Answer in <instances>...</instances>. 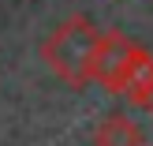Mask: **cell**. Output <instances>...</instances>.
Returning <instances> with one entry per match:
<instances>
[{"label":"cell","mask_w":153,"mask_h":146,"mask_svg":"<svg viewBox=\"0 0 153 146\" xmlns=\"http://www.w3.org/2000/svg\"><path fill=\"white\" fill-rule=\"evenodd\" d=\"M131 52H134V41L120 30H108V34H97V45H94V56H90V75L86 82H101L105 90L120 94L123 86V75H127V64H131Z\"/></svg>","instance_id":"obj_2"},{"label":"cell","mask_w":153,"mask_h":146,"mask_svg":"<svg viewBox=\"0 0 153 146\" xmlns=\"http://www.w3.org/2000/svg\"><path fill=\"white\" fill-rule=\"evenodd\" d=\"M138 105H142V109H146V112H149V116H153V90H149V94H146V97H142V101H138Z\"/></svg>","instance_id":"obj_5"},{"label":"cell","mask_w":153,"mask_h":146,"mask_svg":"<svg viewBox=\"0 0 153 146\" xmlns=\"http://www.w3.org/2000/svg\"><path fill=\"white\" fill-rule=\"evenodd\" d=\"M97 45V26L86 15H71L64 19L41 45V56L67 86H86L90 75V56H94Z\"/></svg>","instance_id":"obj_1"},{"label":"cell","mask_w":153,"mask_h":146,"mask_svg":"<svg viewBox=\"0 0 153 146\" xmlns=\"http://www.w3.org/2000/svg\"><path fill=\"white\" fill-rule=\"evenodd\" d=\"M153 90V52L142 49V45H134L131 52V64H127V75H123V86H120V94H127L134 105L142 101Z\"/></svg>","instance_id":"obj_3"},{"label":"cell","mask_w":153,"mask_h":146,"mask_svg":"<svg viewBox=\"0 0 153 146\" xmlns=\"http://www.w3.org/2000/svg\"><path fill=\"white\" fill-rule=\"evenodd\" d=\"M94 146H146V131L131 116H108L97 124Z\"/></svg>","instance_id":"obj_4"}]
</instances>
